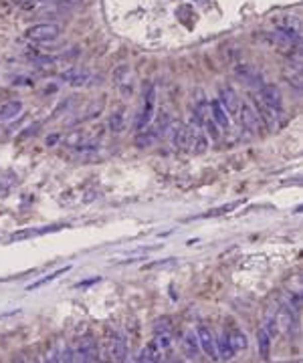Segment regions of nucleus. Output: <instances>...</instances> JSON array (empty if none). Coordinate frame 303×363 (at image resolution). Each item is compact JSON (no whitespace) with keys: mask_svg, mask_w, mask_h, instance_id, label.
<instances>
[{"mask_svg":"<svg viewBox=\"0 0 303 363\" xmlns=\"http://www.w3.org/2000/svg\"><path fill=\"white\" fill-rule=\"evenodd\" d=\"M61 35V27L53 23H39L25 31V37L35 43H51Z\"/></svg>","mask_w":303,"mask_h":363,"instance_id":"f257e3e1","label":"nucleus"},{"mask_svg":"<svg viewBox=\"0 0 303 363\" xmlns=\"http://www.w3.org/2000/svg\"><path fill=\"white\" fill-rule=\"evenodd\" d=\"M97 359H99L97 341L91 335L81 337L73 349V361H97Z\"/></svg>","mask_w":303,"mask_h":363,"instance_id":"f03ea898","label":"nucleus"},{"mask_svg":"<svg viewBox=\"0 0 303 363\" xmlns=\"http://www.w3.org/2000/svg\"><path fill=\"white\" fill-rule=\"evenodd\" d=\"M271 111H275V113H281V109H283V93H281V89L277 87V85H273V83H265L261 89H259V95H257Z\"/></svg>","mask_w":303,"mask_h":363,"instance_id":"7ed1b4c3","label":"nucleus"},{"mask_svg":"<svg viewBox=\"0 0 303 363\" xmlns=\"http://www.w3.org/2000/svg\"><path fill=\"white\" fill-rule=\"evenodd\" d=\"M218 101H220V105L224 107V111H226V113H231V115H239L241 99H239V95H237V91H235L233 87H229V85L220 87V89H218Z\"/></svg>","mask_w":303,"mask_h":363,"instance_id":"20e7f679","label":"nucleus"},{"mask_svg":"<svg viewBox=\"0 0 303 363\" xmlns=\"http://www.w3.org/2000/svg\"><path fill=\"white\" fill-rule=\"evenodd\" d=\"M196 337H198V345H200V351H204V355H208L210 359H218V353H216V343H214V335L210 333L208 327L200 325L196 329Z\"/></svg>","mask_w":303,"mask_h":363,"instance_id":"39448f33","label":"nucleus"},{"mask_svg":"<svg viewBox=\"0 0 303 363\" xmlns=\"http://www.w3.org/2000/svg\"><path fill=\"white\" fill-rule=\"evenodd\" d=\"M239 117H241V123L245 125V129L249 131V133H259V117H257V113H255V109H253V105L251 103H241V107H239Z\"/></svg>","mask_w":303,"mask_h":363,"instance_id":"423d86ee","label":"nucleus"},{"mask_svg":"<svg viewBox=\"0 0 303 363\" xmlns=\"http://www.w3.org/2000/svg\"><path fill=\"white\" fill-rule=\"evenodd\" d=\"M275 323H277V327H279L283 333H287V335L293 333V329H295V313L291 311L289 305H281Z\"/></svg>","mask_w":303,"mask_h":363,"instance_id":"0eeeda50","label":"nucleus"},{"mask_svg":"<svg viewBox=\"0 0 303 363\" xmlns=\"http://www.w3.org/2000/svg\"><path fill=\"white\" fill-rule=\"evenodd\" d=\"M109 353H111V359H113V361H125V359H127V353H129V349H127V339H125L123 335L115 333V335L111 337V341H109Z\"/></svg>","mask_w":303,"mask_h":363,"instance_id":"6e6552de","label":"nucleus"},{"mask_svg":"<svg viewBox=\"0 0 303 363\" xmlns=\"http://www.w3.org/2000/svg\"><path fill=\"white\" fill-rule=\"evenodd\" d=\"M253 109H255V113H257V117L269 127V129H273L275 127V119H277V113L275 111H271L259 97H253Z\"/></svg>","mask_w":303,"mask_h":363,"instance_id":"1a4fd4ad","label":"nucleus"},{"mask_svg":"<svg viewBox=\"0 0 303 363\" xmlns=\"http://www.w3.org/2000/svg\"><path fill=\"white\" fill-rule=\"evenodd\" d=\"M192 135H194V129L190 125H178L174 129V145L178 149H190Z\"/></svg>","mask_w":303,"mask_h":363,"instance_id":"9d476101","label":"nucleus"},{"mask_svg":"<svg viewBox=\"0 0 303 363\" xmlns=\"http://www.w3.org/2000/svg\"><path fill=\"white\" fill-rule=\"evenodd\" d=\"M61 79L63 81H67L69 85H73V87H83V85H87L89 81H91V75L87 73V71H81V69H69V71H65L63 75H61Z\"/></svg>","mask_w":303,"mask_h":363,"instance_id":"9b49d317","label":"nucleus"},{"mask_svg":"<svg viewBox=\"0 0 303 363\" xmlns=\"http://www.w3.org/2000/svg\"><path fill=\"white\" fill-rule=\"evenodd\" d=\"M210 115H212V121L218 125V127H222V129H226L229 127V113L224 111V107L220 105V101L218 99H212L210 101Z\"/></svg>","mask_w":303,"mask_h":363,"instance_id":"f8f14e48","label":"nucleus"},{"mask_svg":"<svg viewBox=\"0 0 303 363\" xmlns=\"http://www.w3.org/2000/svg\"><path fill=\"white\" fill-rule=\"evenodd\" d=\"M160 359H162L160 357V347H158L156 341H149L137 355V361H141V363H156Z\"/></svg>","mask_w":303,"mask_h":363,"instance_id":"ddd939ff","label":"nucleus"},{"mask_svg":"<svg viewBox=\"0 0 303 363\" xmlns=\"http://www.w3.org/2000/svg\"><path fill=\"white\" fill-rule=\"evenodd\" d=\"M23 113V103L21 101H9L0 107V121H13Z\"/></svg>","mask_w":303,"mask_h":363,"instance_id":"4468645a","label":"nucleus"},{"mask_svg":"<svg viewBox=\"0 0 303 363\" xmlns=\"http://www.w3.org/2000/svg\"><path fill=\"white\" fill-rule=\"evenodd\" d=\"M123 123H125V107H117L113 113H109L107 117V127L113 131V133H119L123 129Z\"/></svg>","mask_w":303,"mask_h":363,"instance_id":"2eb2a0df","label":"nucleus"},{"mask_svg":"<svg viewBox=\"0 0 303 363\" xmlns=\"http://www.w3.org/2000/svg\"><path fill=\"white\" fill-rule=\"evenodd\" d=\"M214 343H216V353H218L222 359H233V355H235V349H233V345H231V341H229L226 333L218 335V337L214 339Z\"/></svg>","mask_w":303,"mask_h":363,"instance_id":"dca6fc26","label":"nucleus"},{"mask_svg":"<svg viewBox=\"0 0 303 363\" xmlns=\"http://www.w3.org/2000/svg\"><path fill=\"white\" fill-rule=\"evenodd\" d=\"M156 139H158V135H156V131L154 129H141V131H137V135H135V147H149V145H154L156 143Z\"/></svg>","mask_w":303,"mask_h":363,"instance_id":"f3484780","label":"nucleus"},{"mask_svg":"<svg viewBox=\"0 0 303 363\" xmlns=\"http://www.w3.org/2000/svg\"><path fill=\"white\" fill-rule=\"evenodd\" d=\"M226 337H229V341H231V345H233V349H235V351L247 349V345H249V341H247V337H245V333H243L241 329L226 331Z\"/></svg>","mask_w":303,"mask_h":363,"instance_id":"a211bd4d","label":"nucleus"},{"mask_svg":"<svg viewBox=\"0 0 303 363\" xmlns=\"http://www.w3.org/2000/svg\"><path fill=\"white\" fill-rule=\"evenodd\" d=\"M257 345H259V353L263 359H269V353H271V335L265 331V329H259L257 333Z\"/></svg>","mask_w":303,"mask_h":363,"instance_id":"6ab92c4d","label":"nucleus"},{"mask_svg":"<svg viewBox=\"0 0 303 363\" xmlns=\"http://www.w3.org/2000/svg\"><path fill=\"white\" fill-rule=\"evenodd\" d=\"M241 204H243L241 200H237V202H229V204H224V206H218V208H212L210 212H204V214H200V216H196V218H214V216H220V214H229L231 210L239 208Z\"/></svg>","mask_w":303,"mask_h":363,"instance_id":"aec40b11","label":"nucleus"},{"mask_svg":"<svg viewBox=\"0 0 303 363\" xmlns=\"http://www.w3.org/2000/svg\"><path fill=\"white\" fill-rule=\"evenodd\" d=\"M172 127V121H170V115L166 113V111H160L158 115H156V127H154V131H156V135L160 137V135H164L168 129Z\"/></svg>","mask_w":303,"mask_h":363,"instance_id":"412c9836","label":"nucleus"},{"mask_svg":"<svg viewBox=\"0 0 303 363\" xmlns=\"http://www.w3.org/2000/svg\"><path fill=\"white\" fill-rule=\"evenodd\" d=\"M206 147H208V137H206L202 131H194V135H192V143H190V149H192L194 153H204V151H206Z\"/></svg>","mask_w":303,"mask_h":363,"instance_id":"4be33fe9","label":"nucleus"},{"mask_svg":"<svg viewBox=\"0 0 303 363\" xmlns=\"http://www.w3.org/2000/svg\"><path fill=\"white\" fill-rule=\"evenodd\" d=\"M69 268H71V266H63V268H59V270H55V273H51V275H47L45 279H39V281H35L33 285H29V287H27V291H37V289H41L43 285H49V283H51L53 279H57V277H61V275H63V273H67Z\"/></svg>","mask_w":303,"mask_h":363,"instance_id":"5701e85b","label":"nucleus"},{"mask_svg":"<svg viewBox=\"0 0 303 363\" xmlns=\"http://www.w3.org/2000/svg\"><path fill=\"white\" fill-rule=\"evenodd\" d=\"M184 349L188 353V357H196L200 353V345H198V337L194 333H186L184 337Z\"/></svg>","mask_w":303,"mask_h":363,"instance_id":"b1692460","label":"nucleus"},{"mask_svg":"<svg viewBox=\"0 0 303 363\" xmlns=\"http://www.w3.org/2000/svg\"><path fill=\"white\" fill-rule=\"evenodd\" d=\"M156 343H158L160 351H168V349H172V333H170V331L156 333Z\"/></svg>","mask_w":303,"mask_h":363,"instance_id":"393cba45","label":"nucleus"},{"mask_svg":"<svg viewBox=\"0 0 303 363\" xmlns=\"http://www.w3.org/2000/svg\"><path fill=\"white\" fill-rule=\"evenodd\" d=\"M253 73H255V69H253L251 65H247V63H241V65L235 67V75H237L241 81H245V83L249 81V77H251Z\"/></svg>","mask_w":303,"mask_h":363,"instance_id":"a878e982","label":"nucleus"},{"mask_svg":"<svg viewBox=\"0 0 303 363\" xmlns=\"http://www.w3.org/2000/svg\"><path fill=\"white\" fill-rule=\"evenodd\" d=\"M87 3H89V0H59L57 9H75V7H83Z\"/></svg>","mask_w":303,"mask_h":363,"instance_id":"bb28decb","label":"nucleus"},{"mask_svg":"<svg viewBox=\"0 0 303 363\" xmlns=\"http://www.w3.org/2000/svg\"><path fill=\"white\" fill-rule=\"evenodd\" d=\"M125 73H127V67H125V65L117 67V69H115V73H113V83H121V79L125 77Z\"/></svg>","mask_w":303,"mask_h":363,"instance_id":"cd10ccee","label":"nucleus"},{"mask_svg":"<svg viewBox=\"0 0 303 363\" xmlns=\"http://www.w3.org/2000/svg\"><path fill=\"white\" fill-rule=\"evenodd\" d=\"M289 307H291V311L293 313H297L299 309H301V295H291V303H289Z\"/></svg>","mask_w":303,"mask_h":363,"instance_id":"c85d7f7f","label":"nucleus"},{"mask_svg":"<svg viewBox=\"0 0 303 363\" xmlns=\"http://www.w3.org/2000/svg\"><path fill=\"white\" fill-rule=\"evenodd\" d=\"M204 125H206V131H208L212 137H218V129H216L218 125H216L214 121H204Z\"/></svg>","mask_w":303,"mask_h":363,"instance_id":"c756f323","label":"nucleus"},{"mask_svg":"<svg viewBox=\"0 0 303 363\" xmlns=\"http://www.w3.org/2000/svg\"><path fill=\"white\" fill-rule=\"evenodd\" d=\"M265 331H267L271 337H275V335H277V323H275V319H269V321H267Z\"/></svg>","mask_w":303,"mask_h":363,"instance_id":"7c9ffc66","label":"nucleus"},{"mask_svg":"<svg viewBox=\"0 0 303 363\" xmlns=\"http://www.w3.org/2000/svg\"><path fill=\"white\" fill-rule=\"evenodd\" d=\"M154 329H156V333H162V331H172V327H170V325H166V319H160V321H158V325H154Z\"/></svg>","mask_w":303,"mask_h":363,"instance_id":"2f4dec72","label":"nucleus"},{"mask_svg":"<svg viewBox=\"0 0 303 363\" xmlns=\"http://www.w3.org/2000/svg\"><path fill=\"white\" fill-rule=\"evenodd\" d=\"M59 141H61V135H59V133H53V135H49V137L45 139V143H47L49 147H53V145H57Z\"/></svg>","mask_w":303,"mask_h":363,"instance_id":"473e14b6","label":"nucleus"},{"mask_svg":"<svg viewBox=\"0 0 303 363\" xmlns=\"http://www.w3.org/2000/svg\"><path fill=\"white\" fill-rule=\"evenodd\" d=\"M95 283H99V279H87V281L77 283V285H75V289H83V287H89V285H95Z\"/></svg>","mask_w":303,"mask_h":363,"instance_id":"72a5a7b5","label":"nucleus"},{"mask_svg":"<svg viewBox=\"0 0 303 363\" xmlns=\"http://www.w3.org/2000/svg\"><path fill=\"white\" fill-rule=\"evenodd\" d=\"M15 85H29V87H31V85H33V81H31L29 77H27V79H25V77H19V79L15 81Z\"/></svg>","mask_w":303,"mask_h":363,"instance_id":"f704fd0d","label":"nucleus"},{"mask_svg":"<svg viewBox=\"0 0 303 363\" xmlns=\"http://www.w3.org/2000/svg\"><path fill=\"white\" fill-rule=\"evenodd\" d=\"M196 5H208V0H194Z\"/></svg>","mask_w":303,"mask_h":363,"instance_id":"c9c22d12","label":"nucleus"}]
</instances>
